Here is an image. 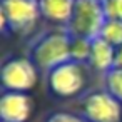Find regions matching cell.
I'll use <instances>...</instances> for the list:
<instances>
[{
  "instance_id": "obj_12",
  "label": "cell",
  "mask_w": 122,
  "mask_h": 122,
  "mask_svg": "<svg viewBox=\"0 0 122 122\" xmlns=\"http://www.w3.org/2000/svg\"><path fill=\"white\" fill-rule=\"evenodd\" d=\"M105 90L122 102V69H112L105 74Z\"/></svg>"
},
{
  "instance_id": "obj_3",
  "label": "cell",
  "mask_w": 122,
  "mask_h": 122,
  "mask_svg": "<svg viewBox=\"0 0 122 122\" xmlns=\"http://www.w3.org/2000/svg\"><path fill=\"white\" fill-rule=\"evenodd\" d=\"M104 5L99 0H75L74 14L67 24V32L72 37H82L94 40L100 35L105 24Z\"/></svg>"
},
{
  "instance_id": "obj_17",
  "label": "cell",
  "mask_w": 122,
  "mask_h": 122,
  "mask_svg": "<svg viewBox=\"0 0 122 122\" xmlns=\"http://www.w3.org/2000/svg\"><path fill=\"white\" fill-rule=\"evenodd\" d=\"M35 2H39V0H35Z\"/></svg>"
},
{
  "instance_id": "obj_14",
  "label": "cell",
  "mask_w": 122,
  "mask_h": 122,
  "mask_svg": "<svg viewBox=\"0 0 122 122\" xmlns=\"http://www.w3.org/2000/svg\"><path fill=\"white\" fill-rule=\"evenodd\" d=\"M45 122H87L82 115H75L70 112H55Z\"/></svg>"
},
{
  "instance_id": "obj_9",
  "label": "cell",
  "mask_w": 122,
  "mask_h": 122,
  "mask_svg": "<svg viewBox=\"0 0 122 122\" xmlns=\"http://www.w3.org/2000/svg\"><path fill=\"white\" fill-rule=\"evenodd\" d=\"M114 60H115V47H112L100 37L94 39L92 49H90V57L87 62L90 70L107 74L114 69Z\"/></svg>"
},
{
  "instance_id": "obj_7",
  "label": "cell",
  "mask_w": 122,
  "mask_h": 122,
  "mask_svg": "<svg viewBox=\"0 0 122 122\" xmlns=\"http://www.w3.org/2000/svg\"><path fill=\"white\" fill-rule=\"evenodd\" d=\"M34 109V102L25 92H4L0 99L2 122H27Z\"/></svg>"
},
{
  "instance_id": "obj_1",
  "label": "cell",
  "mask_w": 122,
  "mask_h": 122,
  "mask_svg": "<svg viewBox=\"0 0 122 122\" xmlns=\"http://www.w3.org/2000/svg\"><path fill=\"white\" fill-rule=\"evenodd\" d=\"M72 35L65 27H57L40 34L29 49V59L35 64L39 72H50L54 67L70 60Z\"/></svg>"
},
{
  "instance_id": "obj_6",
  "label": "cell",
  "mask_w": 122,
  "mask_h": 122,
  "mask_svg": "<svg viewBox=\"0 0 122 122\" xmlns=\"http://www.w3.org/2000/svg\"><path fill=\"white\" fill-rule=\"evenodd\" d=\"M4 92H29L39 79V69L29 57H14L2 65Z\"/></svg>"
},
{
  "instance_id": "obj_2",
  "label": "cell",
  "mask_w": 122,
  "mask_h": 122,
  "mask_svg": "<svg viewBox=\"0 0 122 122\" xmlns=\"http://www.w3.org/2000/svg\"><path fill=\"white\" fill-rule=\"evenodd\" d=\"M90 67L87 64H79L74 60H67L57 67H54L47 74V85L49 90L62 99L74 97L80 94L89 80Z\"/></svg>"
},
{
  "instance_id": "obj_11",
  "label": "cell",
  "mask_w": 122,
  "mask_h": 122,
  "mask_svg": "<svg viewBox=\"0 0 122 122\" xmlns=\"http://www.w3.org/2000/svg\"><path fill=\"white\" fill-rule=\"evenodd\" d=\"M100 39H104L107 44L112 47H120L122 45V20H105L102 30H100Z\"/></svg>"
},
{
  "instance_id": "obj_5",
  "label": "cell",
  "mask_w": 122,
  "mask_h": 122,
  "mask_svg": "<svg viewBox=\"0 0 122 122\" xmlns=\"http://www.w3.org/2000/svg\"><path fill=\"white\" fill-rule=\"evenodd\" d=\"M82 117L87 122H120L122 102L107 90H92L80 99Z\"/></svg>"
},
{
  "instance_id": "obj_8",
  "label": "cell",
  "mask_w": 122,
  "mask_h": 122,
  "mask_svg": "<svg viewBox=\"0 0 122 122\" xmlns=\"http://www.w3.org/2000/svg\"><path fill=\"white\" fill-rule=\"evenodd\" d=\"M75 7V0H39L40 17L57 24L59 27H67Z\"/></svg>"
},
{
  "instance_id": "obj_4",
  "label": "cell",
  "mask_w": 122,
  "mask_h": 122,
  "mask_svg": "<svg viewBox=\"0 0 122 122\" xmlns=\"http://www.w3.org/2000/svg\"><path fill=\"white\" fill-rule=\"evenodd\" d=\"M40 17L39 2L35 0H2L0 24L2 32L10 29L14 34L27 35L37 25Z\"/></svg>"
},
{
  "instance_id": "obj_13",
  "label": "cell",
  "mask_w": 122,
  "mask_h": 122,
  "mask_svg": "<svg viewBox=\"0 0 122 122\" xmlns=\"http://www.w3.org/2000/svg\"><path fill=\"white\" fill-rule=\"evenodd\" d=\"M104 14L109 20H122V0H104Z\"/></svg>"
},
{
  "instance_id": "obj_15",
  "label": "cell",
  "mask_w": 122,
  "mask_h": 122,
  "mask_svg": "<svg viewBox=\"0 0 122 122\" xmlns=\"http://www.w3.org/2000/svg\"><path fill=\"white\" fill-rule=\"evenodd\" d=\"M114 69H122V45L115 49V60H114Z\"/></svg>"
},
{
  "instance_id": "obj_10",
  "label": "cell",
  "mask_w": 122,
  "mask_h": 122,
  "mask_svg": "<svg viewBox=\"0 0 122 122\" xmlns=\"http://www.w3.org/2000/svg\"><path fill=\"white\" fill-rule=\"evenodd\" d=\"M92 40L82 39V37H72L70 40V60L79 64H87L90 57Z\"/></svg>"
},
{
  "instance_id": "obj_16",
  "label": "cell",
  "mask_w": 122,
  "mask_h": 122,
  "mask_svg": "<svg viewBox=\"0 0 122 122\" xmlns=\"http://www.w3.org/2000/svg\"><path fill=\"white\" fill-rule=\"evenodd\" d=\"M99 2H104V0H99Z\"/></svg>"
}]
</instances>
